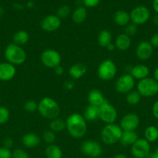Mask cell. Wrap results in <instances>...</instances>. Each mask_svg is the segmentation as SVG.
<instances>
[{
    "instance_id": "obj_45",
    "label": "cell",
    "mask_w": 158,
    "mask_h": 158,
    "mask_svg": "<svg viewBox=\"0 0 158 158\" xmlns=\"http://www.w3.org/2000/svg\"><path fill=\"white\" fill-rule=\"evenodd\" d=\"M74 84L73 82L71 81H68L67 83H65V87L68 89H72L74 88Z\"/></svg>"
},
{
    "instance_id": "obj_36",
    "label": "cell",
    "mask_w": 158,
    "mask_h": 158,
    "mask_svg": "<svg viewBox=\"0 0 158 158\" xmlns=\"http://www.w3.org/2000/svg\"><path fill=\"white\" fill-rule=\"evenodd\" d=\"M136 32H137V26L136 25L129 23L127 26H125V32L124 33L126 34L129 37L136 35Z\"/></svg>"
},
{
    "instance_id": "obj_6",
    "label": "cell",
    "mask_w": 158,
    "mask_h": 158,
    "mask_svg": "<svg viewBox=\"0 0 158 158\" xmlns=\"http://www.w3.org/2000/svg\"><path fill=\"white\" fill-rule=\"evenodd\" d=\"M97 73L99 79L103 81H109L115 78L117 73V67L112 60H105L99 64L97 69Z\"/></svg>"
},
{
    "instance_id": "obj_12",
    "label": "cell",
    "mask_w": 158,
    "mask_h": 158,
    "mask_svg": "<svg viewBox=\"0 0 158 158\" xmlns=\"http://www.w3.org/2000/svg\"><path fill=\"white\" fill-rule=\"evenodd\" d=\"M81 151L85 156L91 158L101 157L102 154V148L100 143L94 140H87L81 145Z\"/></svg>"
},
{
    "instance_id": "obj_42",
    "label": "cell",
    "mask_w": 158,
    "mask_h": 158,
    "mask_svg": "<svg viewBox=\"0 0 158 158\" xmlns=\"http://www.w3.org/2000/svg\"><path fill=\"white\" fill-rule=\"evenodd\" d=\"M152 114L155 119L158 120V100L154 102L153 106H152Z\"/></svg>"
},
{
    "instance_id": "obj_58",
    "label": "cell",
    "mask_w": 158,
    "mask_h": 158,
    "mask_svg": "<svg viewBox=\"0 0 158 158\" xmlns=\"http://www.w3.org/2000/svg\"><path fill=\"white\" fill-rule=\"evenodd\" d=\"M0 2H1V0H0Z\"/></svg>"
},
{
    "instance_id": "obj_44",
    "label": "cell",
    "mask_w": 158,
    "mask_h": 158,
    "mask_svg": "<svg viewBox=\"0 0 158 158\" xmlns=\"http://www.w3.org/2000/svg\"><path fill=\"white\" fill-rule=\"evenodd\" d=\"M152 6H153V10L158 15V0H153Z\"/></svg>"
},
{
    "instance_id": "obj_43",
    "label": "cell",
    "mask_w": 158,
    "mask_h": 158,
    "mask_svg": "<svg viewBox=\"0 0 158 158\" xmlns=\"http://www.w3.org/2000/svg\"><path fill=\"white\" fill-rule=\"evenodd\" d=\"M54 73H56V75L57 76H62L64 74V68L62 67L60 65V66H57L56 68H54Z\"/></svg>"
},
{
    "instance_id": "obj_7",
    "label": "cell",
    "mask_w": 158,
    "mask_h": 158,
    "mask_svg": "<svg viewBox=\"0 0 158 158\" xmlns=\"http://www.w3.org/2000/svg\"><path fill=\"white\" fill-rule=\"evenodd\" d=\"M117 117V110L108 101L104 103L99 107V118L105 124L115 123Z\"/></svg>"
},
{
    "instance_id": "obj_47",
    "label": "cell",
    "mask_w": 158,
    "mask_h": 158,
    "mask_svg": "<svg viewBox=\"0 0 158 158\" xmlns=\"http://www.w3.org/2000/svg\"><path fill=\"white\" fill-rule=\"evenodd\" d=\"M153 78L158 82V66L155 69L154 73H153Z\"/></svg>"
},
{
    "instance_id": "obj_13",
    "label": "cell",
    "mask_w": 158,
    "mask_h": 158,
    "mask_svg": "<svg viewBox=\"0 0 158 158\" xmlns=\"http://www.w3.org/2000/svg\"><path fill=\"white\" fill-rule=\"evenodd\" d=\"M139 125V117L137 114L129 113L121 119L119 127L122 131H135Z\"/></svg>"
},
{
    "instance_id": "obj_48",
    "label": "cell",
    "mask_w": 158,
    "mask_h": 158,
    "mask_svg": "<svg viewBox=\"0 0 158 158\" xmlns=\"http://www.w3.org/2000/svg\"><path fill=\"white\" fill-rule=\"evenodd\" d=\"M112 158H128L127 156H125V154H116Z\"/></svg>"
},
{
    "instance_id": "obj_24",
    "label": "cell",
    "mask_w": 158,
    "mask_h": 158,
    "mask_svg": "<svg viewBox=\"0 0 158 158\" xmlns=\"http://www.w3.org/2000/svg\"><path fill=\"white\" fill-rule=\"evenodd\" d=\"M138 138L139 137L136 131H122L119 143L122 146H132L137 140Z\"/></svg>"
},
{
    "instance_id": "obj_40",
    "label": "cell",
    "mask_w": 158,
    "mask_h": 158,
    "mask_svg": "<svg viewBox=\"0 0 158 158\" xmlns=\"http://www.w3.org/2000/svg\"><path fill=\"white\" fill-rule=\"evenodd\" d=\"M149 42L153 48H158V33L153 34Z\"/></svg>"
},
{
    "instance_id": "obj_49",
    "label": "cell",
    "mask_w": 158,
    "mask_h": 158,
    "mask_svg": "<svg viewBox=\"0 0 158 158\" xmlns=\"http://www.w3.org/2000/svg\"><path fill=\"white\" fill-rule=\"evenodd\" d=\"M153 24L155 25V26H158V15H157V14H156V15H155L154 17H153Z\"/></svg>"
},
{
    "instance_id": "obj_30",
    "label": "cell",
    "mask_w": 158,
    "mask_h": 158,
    "mask_svg": "<svg viewBox=\"0 0 158 158\" xmlns=\"http://www.w3.org/2000/svg\"><path fill=\"white\" fill-rule=\"evenodd\" d=\"M50 130L52 131L53 132H61L66 129V121L64 120L63 119L60 118H55L54 120H50Z\"/></svg>"
},
{
    "instance_id": "obj_8",
    "label": "cell",
    "mask_w": 158,
    "mask_h": 158,
    "mask_svg": "<svg viewBox=\"0 0 158 158\" xmlns=\"http://www.w3.org/2000/svg\"><path fill=\"white\" fill-rule=\"evenodd\" d=\"M129 15L132 23L136 26H140L145 24L150 19V12L147 6H138L132 9Z\"/></svg>"
},
{
    "instance_id": "obj_46",
    "label": "cell",
    "mask_w": 158,
    "mask_h": 158,
    "mask_svg": "<svg viewBox=\"0 0 158 158\" xmlns=\"http://www.w3.org/2000/svg\"><path fill=\"white\" fill-rule=\"evenodd\" d=\"M105 48H106V49L108 51H110V52H112V51H113L115 49H116V46H115V43L113 44L112 43H111L110 44H108V46H107Z\"/></svg>"
},
{
    "instance_id": "obj_50",
    "label": "cell",
    "mask_w": 158,
    "mask_h": 158,
    "mask_svg": "<svg viewBox=\"0 0 158 158\" xmlns=\"http://www.w3.org/2000/svg\"><path fill=\"white\" fill-rule=\"evenodd\" d=\"M153 158H158V147L155 149V151L153 152H152Z\"/></svg>"
},
{
    "instance_id": "obj_2",
    "label": "cell",
    "mask_w": 158,
    "mask_h": 158,
    "mask_svg": "<svg viewBox=\"0 0 158 158\" xmlns=\"http://www.w3.org/2000/svg\"><path fill=\"white\" fill-rule=\"evenodd\" d=\"M37 111L42 117L51 120L59 117L60 107L55 100L51 97H45L38 103Z\"/></svg>"
},
{
    "instance_id": "obj_26",
    "label": "cell",
    "mask_w": 158,
    "mask_h": 158,
    "mask_svg": "<svg viewBox=\"0 0 158 158\" xmlns=\"http://www.w3.org/2000/svg\"><path fill=\"white\" fill-rule=\"evenodd\" d=\"M144 139L150 143L156 142L158 140V128L153 125L147 127L144 131Z\"/></svg>"
},
{
    "instance_id": "obj_34",
    "label": "cell",
    "mask_w": 158,
    "mask_h": 158,
    "mask_svg": "<svg viewBox=\"0 0 158 158\" xmlns=\"http://www.w3.org/2000/svg\"><path fill=\"white\" fill-rule=\"evenodd\" d=\"M71 14V9L68 6H62L58 8L57 11V15L62 19H65Z\"/></svg>"
},
{
    "instance_id": "obj_25",
    "label": "cell",
    "mask_w": 158,
    "mask_h": 158,
    "mask_svg": "<svg viewBox=\"0 0 158 158\" xmlns=\"http://www.w3.org/2000/svg\"><path fill=\"white\" fill-rule=\"evenodd\" d=\"M45 156L46 158H62L63 152L60 147L55 143L48 145L45 149Z\"/></svg>"
},
{
    "instance_id": "obj_19",
    "label": "cell",
    "mask_w": 158,
    "mask_h": 158,
    "mask_svg": "<svg viewBox=\"0 0 158 158\" xmlns=\"http://www.w3.org/2000/svg\"><path fill=\"white\" fill-rule=\"evenodd\" d=\"M131 38L125 33H121L117 35L115 41V46L119 50L126 51L131 46Z\"/></svg>"
},
{
    "instance_id": "obj_15",
    "label": "cell",
    "mask_w": 158,
    "mask_h": 158,
    "mask_svg": "<svg viewBox=\"0 0 158 158\" xmlns=\"http://www.w3.org/2000/svg\"><path fill=\"white\" fill-rule=\"evenodd\" d=\"M153 47L149 41H141L137 45L136 49V55L140 60H147L152 56Z\"/></svg>"
},
{
    "instance_id": "obj_38",
    "label": "cell",
    "mask_w": 158,
    "mask_h": 158,
    "mask_svg": "<svg viewBox=\"0 0 158 158\" xmlns=\"http://www.w3.org/2000/svg\"><path fill=\"white\" fill-rule=\"evenodd\" d=\"M101 0H82L85 8H94L99 4Z\"/></svg>"
},
{
    "instance_id": "obj_54",
    "label": "cell",
    "mask_w": 158,
    "mask_h": 158,
    "mask_svg": "<svg viewBox=\"0 0 158 158\" xmlns=\"http://www.w3.org/2000/svg\"><path fill=\"white\" fill-rule=\"evenodd\" d=\"M97 158H104V157H97Z\"/></svg>"
},
{
    "instance_id": "obj_5",
    "label": "cell",
    "mask_w": 158,
    "mask_h": 158,
    "mask_svg": "<svg viewBox=\"0 0 158 158\" xmlns=\"http://www.w3.org/2000/svg\"><path fill=\"white\" fill-rule=\"evenodd\" d=\"M136 90L141 97H152L158 94V82L154 78L147 77L139 80L136 85Z\"/></svg>"
},
{
    "instance_id": "obj_51",
    "label": "cell",
    "mask_w": 158,
    "mask_h": 158,
    "mask_svg": "<svg viewBox=\"0 0 158 158\" xmlns=\"http://www.w3.org/2000/svg\"><path fill=\"white\" fill-rule=\"evenodd\" d=\"M3 14H4V10H3L2 8L0 7V17L2 16Z\"/></svg>"
},
{
    "instance_id": "obj_4",
    "label": "cell",
    "mask_w": 158,
    "mask_h": 158,
    "mask_svg": "<svg viewBox=\"0 0 158 158\" xmlns=\"http://www.w3.org/2000/svg\"><path fill=\"white\" fill-rule=\"evenodd\" d=\"M122 134V130L116 123L105 124L101 131V139L106 145L119 143Z\"/></svg>"
},
{
    "instance_id": "obj_18",
    "label": "cell",
    "mask_w": 158,
    "mask_h": 158,
    "mask_svg": "<svg viewBox=\"0 0 158 158\" xmlns=\"http://www.w3.org/2000/svg\"><path fill=\"white\" fill-rule=\"evenodd\" d=\"M150 74V69L147 66L144 64H137L133 66L130 71V75L135 80H141L148 77Z\"/></svg>"
},
{
    "instance_id": "obj_3",
    "label": "cell",
    "mask_w": 158,
    "mask_h": 158,
    "mask_svg": "<svg viewBox=\"0 0 158 158\" xmlns=\"http://www.w3.org/2000/svg\"><path fill=\"white\" fill-rule=\"evenodd\" d=\"M5 58L8 63L14 65H22L26 60V53L20 46L12 43H9L4 51Z\"/></svg>"
},
{
    "instance_id": "obj_14",
    "label": "cell",
    "mask_w": 158,
    "mask_h": 158,
    "mask_svg": "<svg viewBox=\"0 0 158 158\" xmlns=\"http://www.w3.org/2000/svg\"><path fill=\"white\" fill-rule=\"evenodd\" d=\"M61 26V19L57 15H48L40 22V27L43 31L52 32L57 31Z\"/></svg>"
},
{
    "instance_id": "obj_57",
    "label": "cell",
    "mask_w": 158,
    "mask_h": 158,
    "mask_svg": "<svg viewBox=\"0 0 158 158\" xmlns=\"http://www.w3.org/2000/svg\"><path fill=\"white\" fill-rule=\"evenodd\" d=\"M0 99H1V97H0Z\"/></svg>"
},
{
    "instance_id": "obj_29",
    "label": "cell",
    "mask_w": 158,
    "mask_h": 158,
    "mask_svg": "<svg viewBox=\"0 0 158 158\" xmlns=\"http://www.w3.org/2000/svg\"><path fill=\"white\" fill-rule=\"evenodd\" d=\"M83 117L86 121H94L97 120L99 118V107L89 105L85 109Z\"/></svg>"
},
{
    "instance_id": "obj_28",
    "label": "cell",
    "mask_w": 158,
    "mask_h": 158,
    "mask_svg": "<svg viewBox=\"0 0 158 158\" xmlns=\"http://www.w3.org/2000/svg\"><path fill=\"white\" fill-rule=\"evenodd\" d=\"M112 33L107 29L102 30L98 35V43L102 47H106L112 43Z\"/></svg>"
},
{
    "instance_id": "obj_35",
    "label": "cell",
    "mask_w": 158,
    "mask_h": 158,
    "mask_svg": "<svg viewBox=\"0 0 158 158\" xmlns=\"http://www.w3.org/2000/svg\"><path fill=\"white\" fill-rule=\"evenodd\" d=\"M38 108V103L34 100H28L25 103L24 109L28 113H34L37 111Z\"/></svg>"
},
{
    "instance_id": "obj_31",
    "label": "cell",
    "mask_w": 158,
    "mask_h": 158,
    "mask_svg": "<svg viewBox=\"0 0 158 158\" xmlns=\"http://www.w3.org/2000/svg\"><path fill=\"white\" fill-rule=\"evenodd\" d=\"M141 95L139 94L137 90H132L129 93L126 94L125 97V100L128 104L131 105V106H135L137 105L138 103L140 102L141 100Z\"/></svg>"
},
{
    "instance_id": "obj_20",
    "label": "cell",
    "mask_w": 158,
    "mask_h": 158,
    "mask_svg": "<svg viewBox=\"0 0 158 158\" xmlns=\"http://www.w3.org/2000/svg\"><path fill=\"white\" fill-rule=\"evenodd\" d=\"M88 67L84 63H76L71 66L69 69V75L74 80H78L81 78L87 73Z\"/></svg>"
},
{
    "instance_id": "obj_23",
    "label": "cell",
    "mask_w": 158,
    "mask_h": 158,
    "mask_svg": "<svg viewBox=\"0 0 158 158\" xmlns=\"http://www.w3.org/2000/svg\"><path fill=\"white\" fill-rule=\"evenodd\" d=\"M88 12L85 6H78L74 10L71 14V19L76 24H81L84 23L87 18Z\"/></svg>"
},
{
    "instance_id": "obj_55",
    "label": "cell",
    "mask_w": 158,
    "mask_h": 158,
    "mask_svg": "<svg viewBox=\"0 0 158 158\" xmlns=\"http://www.w3.org/2000/svg\"><path fill=\"white\" fill-rule=\"evenodd\" d=\"M0 49H1V43H0Z\"/></svg>"
},
{
    "instance_id": "obj_41",
    "label": "cell",
    "mask_w": 158,
    "mask_h": 158,
    "mask_svg": "<svg viewBox=\"0 0 158 158\" xmlns=\"http://www.w3.org/2000/svg\"><path fill=\"white\" fill-rule=\"evenodd\" d=\"M3 146L4 148L10 149L12 146H13V140L10 137H6L4 140H3Z\"/></svg>"
},
{
    "instance_id": "obj_53",
    "label": "cell",
    "mask_w": 158,
    "mask_h": 158,
    "mask_svg": "<svg viewBox=\"0 0 158 158\" xmlns=\"http://www.w3.org/2000/svg\"><path fill=\"white\" fill-rule=\"evenodd\" d=\"M146 158H153V154H152V152L150 153V154H149V155L147 156V157H146Z\"/></svg>"
},
{
    "instance_id": "obj_10",
    "label": "cell",
    "mask_w": 158,
    "mask_h": 158,
    "mask_svg": "<svg viewBox=\"0 0 158 158\" xmlns=\"http://www.w3.org/2000/svg\"><path fill=\"white\" fill-rule=\"evenodd\" d=\"M150 153V143L144 138H138L131 146V154L134 158H146Z\"/></svg>"
},
{
    "instance_id": "obj_22",
    "label": "cell",
    "mask_w": 158,
    "mask_h": 158,
    "mask_svg": "<svg viewBox=\"0 0 158 158\" xmlns=\"http://www.w3.org/2000/svg\"><path fill=\"white\" fill-rule=\"evenodd\" d=\"M113 20L117 26L125 27L130 23L129 13L125 10L116 11L113 15Z\"/></svg>"
},
{
    "instance_id": "obj_11",
    "label": "cell",
    "mask_w": 158,
    "mask_h": 158,
    "mask_svg": "<svg viewBox=\"0 0 158 158\" xmlns=\"http://www.w3.org/2000/svg\"><path fill=\"white\" fill-rule=\"evenodd\" d=\"M134 86L135 79L129 73L120 76L115 83L116 91L121 94H127L130 91L133 90Z\"/></svg>"
},
{
    "instance_id": "obj_33",
    "label": "cell",
    "mask_w": 158,
    "mask_h": 158,
    "mask_svg": "<svg viewBox=\"0 0 158 158\" xmlns=\"http://www.w3.org/2000/svg\"><path fill=\"white\" fill-rule=\"evenodd\" d=\"M10 117L9 109L6 106H0V125H3L8 122Z\"/></svg>"
},
{
    "instance_id": "obj_56",
    "label": "cell",
    "mask_w": 158,
    "mask_h": 158,
    "mask_svg": "<svg viewBox=\"0 0 158 158\" xmlns=\"http://www.w3.org/2000/svg\"><path fill=\"white\" fill-rule=\"evenodd\" d=\"M61 1H65V0H61Z\"/></svg>"
},
{
    "instance_id": "obj_17",
    "label": "cell",
    "mask_w": 158,
    "mask_h": 158,
    "mask_svg": "<svg viewBox=\"0 0 158 158\" xmlns=\"http://www.w3.org/2000/svg\"><path fill=\"white\" fill-rule=\"evenodd\" d=\"M88 101L89 105L91 106H97L99 107L100 106H102L104 103L107 101L105 100V97L102 94V93L101 92L99 89H91L89 91L88 94Z\"/></svg>"
},
{
    "instance_id": "obj_1",
    "label": "cell",
    "mask_w": 158,
    "mask_h": 158,
    "mask_svg": "<svg viewBox=\"0 0 158 158\" xmlns=\"http://www.w3.org/2000/svg\"><path fill=\"white\" fill-rule=\"evenodd\" d=\"M66 121V129L70 135L75 139L82 138L87 132L86 120L79 114L68 116Z\"/></svg>"
},
{
    "instance_id": "obj_16",
    "label": "cell",
    "mask_w": 158,
    "mask_h": 158,
    "mask_svg": "<svg viewBox=\"0 0 158 158\" xmlns=\"http://www.w3.org/2000/svg\"><path fill=\"white\" fill-rule=\"evenodd\" d=\"M16 69L15 66L8 62L0 63V80L1 81H9L15 77Z\"/></svg>"
},
{
    "instance_id": "obj_32",
    "label": "cell",
    "mask_w": 158,
    "mask_h": 158,
    "mask_svg": "<svg viewBox=\"0 0 158 158\" xmlns=\"http://www.w3.org/2000/svg\"><path fill=\"white\" fill-rule=\"evenodd\" d=\"M43 140L48 145L53 144L56 140L55 133L50 130H46L43 133Z\"/></svg>"
},
{
    "instance_id": "obj_21",
    "label": "cell",
    "mask_w": 158,
    "mask_h": 158,
    "mask_svg": "<svg viewBox=\"0 0 158 158\" xmlns=\"http://www.w3.org/2000/svg\"><path fill=\"white\" fill-rule=\"evenodd\" d=\"M22 143L26 148H34L40 143V138L37 134L27 133L22 138Z\"/></svg>"
},
{
    "instance_id": "obj_39",
    "label": "cell",
    "mask_w": 158,
    "mask_h": 158,
    "mask_svg": "<svg viewBox=\"0 0 158 158\" xmlns=\"http://www.w3.org/2000/svg\"><path fill=\"white\" fill-rule=\"evenodd\" d=\"M0 158H12V151L6 148H0Z\"/></svg>"
},
{
    "instance_id": "obj_52",
    "label": "cell",
    "mask_w": 158,
    "mask_h": 158,
    "mask_svg": "<svg viewBox=\"0 0 158 158\" xmlns=\"http://www.w3.org/2000/svg\"><path fill=\"white\" fill-rule=\"evenodd\" d=\"M27 6H28V7H32V6H33L32 2H29L27 3Z\"/></svg>"
},
{
    "instance_id": "obj_37",
    "label": "cell",
    "mask_w": 158,
    "mask_h": 158,
    "mask_svg": "<svg viewBox=\"0 0 158 158\" xmlns=\"http://www.w3.org/2000/svg\"><path fill=\"white\" fill-rule=\"evenodd\" d=\"M12 158H29L26 151L21 148H16L12 152Z\"/></svg>"
},
{
    "instance_id": "obj_9",
    "label": "cell",
    "mask_w": 158,
    "mask_h": 158,
    "mask_svg": "<svg viewBox=\"0 0 158 158\" xmlns=\"http://www.w3.org/2000/svg\"><path fill=\"white\" fill-rule=\"evenodd\" d=\"M40 60L43 66L49 69H54L60 66L61 63V56L57 51L53 49H47L40 55Z\"/></svg>"
},
{
    "instance_id": "obj_27",
    "label": "cell",
    "mask_w": 158,
    "mask_h": 158,
    "mask_svg": "<svg viewBox=\"0 0 158 158\" xmlns=\"http://www.w3.org/2000/svg\"><path fill=\"white\" fill-rule=\"evenodd\" d=\"M29 40V35L26 31L19 30L15 32L12 37L13 43L18 45V46H23L26 44Z\"/></svg>"
}]
</instances>
